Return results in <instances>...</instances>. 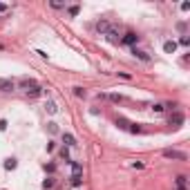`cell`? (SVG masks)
Listing matches in <instances>:
<instances>
[{
	"label": "cell",
	"instance_id": "1",
	"mask_svg": "<svg viewBox=\"0 0 190 190\" xmlns=\"http://www.w3.org/2000/svg\"><path fill=\"white\" fill-rule=\"evenodd\" d=\"M20 87L27 92V94H32V96H36V94H40V85H38L34 78H20Z\"/></svg>",
	"mask_w": 190,
	"mask_h": 190
},
{
	"label": "cell",
	"instance_id": "2",
	"mask_svg": "<svg viewBox=\"0 0 190 190\" xmlns=\"http://www.w3.org/2000/svg\"><path fill=\"white\" fill-rule=\"evenodd\" d=\"M81 177H83V166L72 161V181L74 184H81Z\"/></svg>",
	"mask_w": 190,
	"mask_h": 190
},
{
	"label": "cell",
	"instance_id": "3",
	"mask_svg": "<svg viewBox=\"0 0 190 190\" xmlns=\"http://www.w3.org/2000/svg\"><path fill=\"white\" fill-rule=\"evenodd\" d=\"M163 157L166 159H179V161H186V152H179V150H163Z\"/></svg>",
	"mask_w": 190,
	"mask_h": 190
},
{
	"label": "cell",
	"instance_id": "4",
	"mask_svg": "<svg viewBox=\"0 0 190 190\" xmlns=\"http://www.w3.org/2000/svg\"><path fill=\"white\" fill-rule=\"evenodd\" d=\"M121 43H123V45H130V47H134V45L139 43V36H137V34H132V32H128L125 36L121 38Z\"/></svg>",
	"mask_w": 190,
	"mask_h": 190
},
{
	"label": "cell",
	"instance_id": "5",
	"mask_svg": "<svg viewBox=\"0 0 190 190\" xmlns=\"http://www.w3.org/2000/svg\"><path fill=\"white\" fill-rule=\"evenodd\" d=\"M16 90V83L9 81V78H0V92H14Z\"/></svg>",
	"mask_w": 190,
	"mask_h": 190
},
{
	"label": "cell",
	"instance_id": "6",
	"mask_svg": "<svg viewBox=\"0 0 190 190\" xmlns=\"http://www.w3.org/2000/svg\"><path fill=\"white\" fill-rule=\"evenodd\" d=\"M168 123H170V125H181V123H184V114L181 112H175V114H170V119H168Z\"/></svg>",
	"mask_w": 190,
	"mask_h": 190
},
{
	"label": "cell",
	"instance_id": "7",
	"mask_svg": "<svg viewBox=\"0 0 190 190\" xmlns=\"http://www.w3.org/2000/svg\"><path fill=\"white\" fill-rule=\"evenodd\" d=\"M132 54H134L139 61H143V63H148V61H150V54H148V52H143V49H137V47H132Z\"/></svg>",
	"mask_w": 190,
	"mask_h": 190
},
{
	"label": "cell",
	"instance_id": "8",
	"mask_svg": "<svg viewBox=\"0 0 190 190\" xmlns=\"http://www.w3.org/2000/svg\"><path fill=\"white\" fill-rule=\"evenodd\" d=\"M110 27H112V25H110L108 20H99V23H96V32H99V34H103V36H105V34L110 32Z\"/></svg>",
	"mask_w": 190,
	"mask_h": 190
},
{
	"label": "cell",
	"instance_id": "9",
	"mask_svg": "<svg viewBox=\"0 0 190 190\" xmlns=\"http://www.w3.org/2000/svg\"><path fill=\"white\" fill-rule=\"evenodd\" d=\"M105 36L110 38L112 43H119V40H121V36H119V29H116V27H110V32H108Z\"/></svg>",
	"mask_w": 190,
	"mask_h": 190
},
{
	"label": "cell",
	"instance_id": "10",
	"mask_svg": "<svg viewBox=\"0 0 190 190\" xmlns=\"http://www.w3.org/2000/svg\"><path fill=\"white\" fill-rule=\"evenodd\" d=\"M163 49H166L168 54H175V49H177V43H175V40H166V43H163Z\"/></svg>",
	"mask_w": 190,
	"mask_h": 190
},
{
	"label": "cell",
	"instance_id": "11",
	"mask_svg": "<svg viewBox=\"0 0 190 190\" xmlns=\"http://www.w3.org/2000/svg\"><path fill=\"white\" fill-rule=\"evenodd\" d=\"M63 143L67 146V148H74V146H76V139H74L72 134H63Z\"/></svg>",
	"mask_w": 190,
	"mask_h": 190
},
{
	"label": "cell",
	"instance_id": "12",
	"mask_svg": "<svg viewBox=\"0 0 190 190\" xmlns=\"http://www.w3.org/2000/svg\"><path fill=\"white\" fill-rule=\"evenodd\" d=\"M45 110L49 112V114H56V112H58V108H56L54 101H47V103H45Z\"/></svg>",
	"mask_w": 190,
	"mask_h": 190
},
{
	"label": "cell",
	"instance_id": "13",
	"mask_svg": "<svg viewBox=\"0 0 190 190\" xmlns=\"http://www.w3.org/2000/svg\"><path fill=\"white\" fill-rule=\"evenodd\" d=\"M16 166H18L16 159H7V161H5V168H7V170H16Z\"/></svg>",
	"mask_w": 190,
	"mask_h": 190
},
{
	"label": "cell",
	"instance_id": "14",
	"mask_svg": "<svg viewBox=\"0 0 190 190\" xmlns=\"http://www.w3.org/2000/svg\"><path fill=\"white\" fill-rule=\"evenodd\" d=\"M108 99H110L112 103H121V101H123V96H121V94H110Z\"/></svg>",
	"mask_w": 190,
	"mask_h": 190
},
{
	"label": "cell",
	"instance_id": "15",
	"mask_svg": "<svg viewBox=\"0 0 190 190\" xmlns=\"http://www.w3.org/2000/svg\"><path fill=\"white\" fill-rule=\"evenodd\" d=\"M177 186H179V188H186V177H184V175L177 177Z\"/></svg>",
	"mask_w": 190,
	"mask_h": 190
},
{
	"label": "cell",
	"instance_id": "16",
	"mask_svg": "<svg viewBox=\"0 0 190 190\" xmlns=\"http://www.w3.org/2000/svg\"><path fill=\"white\" fill-rule=\"evenodd\" d=\"M116 125H119V128H123V130H128V125H130V123H128L125 119H119V121H116Z\"/></svg>",
	"mask_w": 190,
	"mask_h": 190
},
{
	"label": "cell",
	"instance_id": "17",
	"mask_svg": "<svg viewBox=\"0 0 190 190\" xmlns=\"http://www.w3.org/2000/svg\"><path fill=\"white\" fill-rule=\"evenodd\" d=\"M74 94L76 96H85V90L83 87H74Z\"/></svg>",
	"mask_w": 190,
	"mask_h": 190
},
{
	"label": "cell",
	"instance_id": "18",
	"mask_svg": "<svg viewBox=\"0 0 190 190\" xmlns=\"http://www.w3.org/2000/svg\"><path fill=\"white\" fill-rule=\"evenodd\" d=\"M152 110H154V112H163V110H166V105H161V103H157V105L152 108Z\"/></svg>",
	"mask_w": 190,
	"mask_h": 190
},
{
	"label": "cell",
	"instance_id": "19",
	"mask_svg": "<svg viewBox=\"0 0 190 190\" xmlns=\"http://www.w3.org/2000/svg\"><path fill=\"white\" fill-rule=\"evenodd\" d=\"M70 14H72V16H76V14H78V5H74V7H70Z\"/></svg>",
	"mask_w": 190,
	"mask_h": 190
},
{
	"label": "cell",
	"instance_id": "20",
	"mask_svg": "<svg viewBox=\"0 0 190 190\" xmlns=\"http://www.w3.org/2000/svg\"><path fill=\"white\" fill-rule=\"evenodd\" d=\"M2 130H7V121H5V119H0V132H2Z\"/></svg>",
	"mask_w": 190,
	"mask_h": 190
},
{
	"label": "cell",
	"instance_id": "21",
	"mask_svg": "<svg viewBox=\"0 0 190 190\" xmlns=\"http://www.w3.org/2000/svg\"><path fill=\"white\" fill-rule=\"evenodd\" d=\"M43 186H45V188H52V186H54V181H52V179H45V184H43Z\"/></svg>",
	"mask_w": 190,
	"mask_h": 190
},
{
	"label": "cell",
	"instance_id": "22",
	"mask_svg": "<svg viewBox=\"0 0 190 190\" xmlns=\"http://www.w3.org/2000/svg\"><path fill=\"white\" fill-rule=\"evenodd\" d=\"M179 190H186V188H179Z\"/></svg>",
	"mask_w": 190,
	"mask_h": 190
}]
</instances>
